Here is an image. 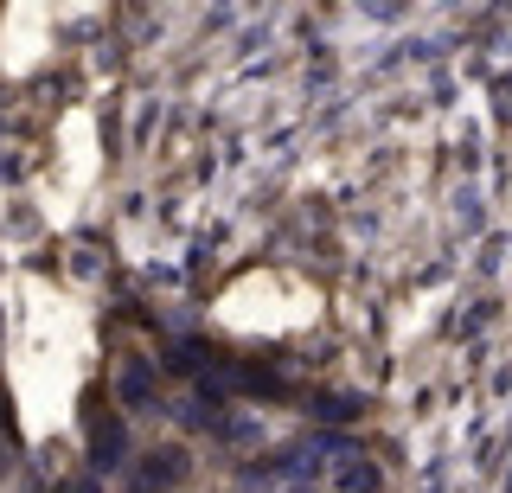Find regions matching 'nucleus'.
<instances>
[{
  "label": "nucleus",
  "instance_id": "nucleus-1",
  "mask_svg": "<svg viewBox=\"0 0 512 493\" xmlns=\"http://www.w3.org/2000/svg\"><path fill=\"white\" fill-rule=\"evenodd\" d=\"M340 493H378V468H372V461H346V468H340Z\"/></svg>",
  "mask_w": 512,
  "mask_h": 493
}]
</instances>
